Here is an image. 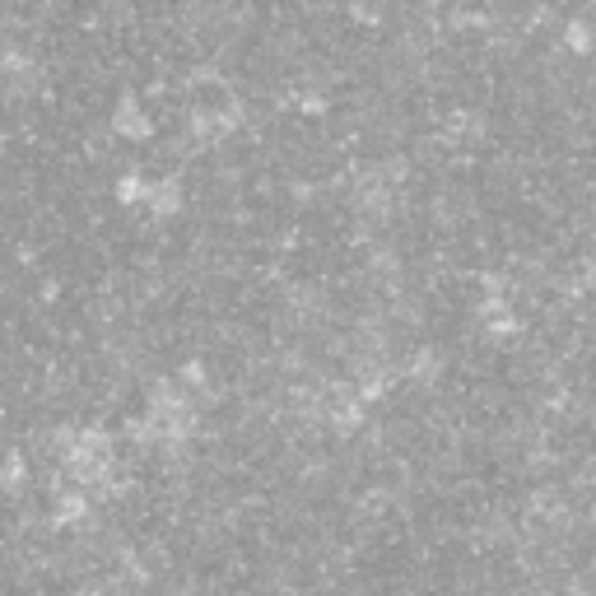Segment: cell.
<instances>
[{
	"label": "cell",
	"instance_id": "2",
	"mask_svg": "<svg viewBox=\"0 0 596 596\" xmlns=\"http://www.w3.org/2000/svg\"><path fill=\"white\" fill-rule=\"evenodd\" d=\"M145 210H149V219H159V224H168V219H177V215H182V210H187V177H182V173L149 177Z\"/></svg>",
	"mask_w": 596,
	"mask_h": 596
},
{
	"label": "cell",
	"instance_id": "3",
	"mask_svg": "<svg viewBox=\"0 0 596 596\" xmlns=\"http://www.w3.org/2000/svg\"><path fill=\"white\" fill-rule=\"evenodd\" d=\"M117 201L126 205V210H136V205H145V196H149V173L145 168H131V173H122L117 177Z\"/></svg>",
	"mask_w": 596,
	"mask_h": 596
},
{
	"label": "cell",
	"instance_id": "5",
	"mask_svg": "<svg viewBox=\"0 0 596 596\" xmlns=\"http://www.w3.org/2000/svg\"><path fill=\"white\" fill-rule=\"evenodd\" d=\"M24 480H28L24 457H10L5 466H0V489H10V494H19V489H24Z\"/></svg>",
	"mask_w": 596,
	"mask_h": 596
},
{
	"label": "cell",
	"instance_id": "1",
	"mask_svg": "<svg viewBox=\"0 0 596 596\" xmlns=\"http://www.w3.org/2000/svg\"><path fill=\"white\" fill-rule=\"evenodd\" d=\"M108 126H112V136L131 140V145L154 140V117H149V108H145V98H140V94H122V98H117V103H112Z\"/></svg>",
	"mask_w": 596,
	"mask_h": 596
},
{
	"label": "cell",
	"instance_id": "4",
	"mask_svg": "<svg viewBox=\"0 0 596 596\" xmlns=\"http://www.w3.org/2000/svg\"><path fill=\"white\" fill-rule=\"evenodd\" d=\"M84 517H89V494H84V489L56 499V527H75V522H84Z\"/></svg>",
	"mask_w": 596,
	"mask_h": 596
}]
</instances>
